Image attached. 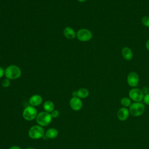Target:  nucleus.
Wrapping results in <instances>:
<instances>
[{"label":"nucleus","instance_id":"23","mask_svg":"<svg viewBox=\"0 0 149 149\" xmlns=\"http://www.w3.org/2000/svg\"><path fill=\"white\" fill-rule=\"evenodd\" d=\"M146 49L149 51V39H148L146 42Z\"/></svg>","mask_w":149,"mask_h":149},{"label":"nucleus","instance_id":"24","mask_svg":"<svg viewBox=\"0 0 149 149\" xmlns=\"http://www.w3.org/2000/svg\"><path fill=\"white\" fill-rule=\"evenodd\" d=\"M9 149H22V148L18 146H12L11 147H10Z\"/></svg>","mask_w":149,"mask_h":149},{"label":"nucleus","instance_id":"17","mask_svg":"<svg viewBox=\"0 0 149 149\" xmlns=\"http://www.w3.org/2000/svg\"><path fill=\"white\" fill-rule=\"evenodd\" d=\"M120 104L123 107H125V108H128L129 107L131 104H132V100H130V98L129 97H122L120 99Z\"/></svg>","mask_w":149,"mask_h":149},{"label":"nucleus","instance_id":"7","mask_svg":"<svg viewBox=\"0 0 149 149\" xmlns=\"http://www.w3.org/2000/svg\"><path fill=\"white\" fill-rule=\"evenodd\" d=\"M76 38L80 41L87 42L93 38V33L87 29H80L76 33Z\"/></svg>","mask_w":149,"mask_h":149},{"label":"nucleus","instance_id":"13","mask_svg":"<svg viewBox=\"0 0 149 149\" xmlns=\"http://www.w3.org/2000/svg\"><path fill=\"white\" fill-rule=\"evenodd\" d=\"M63 33L64 36L69 40H72L76 37V33L74 30L70 27H66L63 30Z\"/></svg>","mask_w":149,"mask_h":149},{"label":"nucleus","instance_id":"5","mask_svg":"<svg viewBox=\"0 0 149 149\" xmlns=\"http://www.w3.org/2000/svg\"><path fill=\"white\" fill-rule=\"evenodd\" d=\"M128 95L132 101L134 102H141L143 100L144 93L142 90L134 87L129 90Z\"/></svg>","mask_w":149,"mask_h":149},{"label":"nucleus","instance_id":"9","mask_svg":"<svg viewBox=\"0 0 149 149\" xmlns=\"http://www.w3.org/2000/svg\"><path fill=\"white\" fill-rule=\"evenodd\" d=\"M70 108L76 111H79L82 108L83 102L81 99L77 97H73L69 101Z\"/></svg>","mask_w":149,"mask_h":149},{"label":"nucleus","instance_id":"11","mask_svg":"<svg viewBox=\"0 0 149 149\" xmlns=\"http://www.w3.org/2000/svg\"><path fill=\"white\" fill-rule=\"evenodd\" d=\"M42 102V98L39 94H34L30 97L29 102L30 105L33 107H37L40 105Z\"/></svg>","mask_w":149,"mask_h":149},{"label":"nucleus","instance_id":"21","mask_svg":"<svg viewBox=\"0 0 149 149\" xmlns=\"http://www.w3.org/2000/svg\"><path fill=\"white\" fill-rule=\"evenodd\" d=\"M50 113H51V116H52V118H57V117L59 116V111H58V110H55V109H54V110L52 112H51Z\"/></svg>","mask_w":149,"mask_h":149},{"label":"nucleus","instance_id":"8","mask_svg":"<svg viewBox=\"0 0 149 149\" xmlns=\"http://www.w3.org/2000/svg\"><path fill=\"white\" fill-rule=\"evenodd\" d=\"M127 83L128 85L132 87H136L139 83V76L135 72H130L127 76Z\"/></svg>","mask_w":149,"mask_h":149},{"label":"nucleus","instance_id":"4","mask_svg":"<svg viewBox=\"0 0 149 149\" xmlns=\"http://www.w3.org/2000/svg\"><path fill=\"white\" fill-rule=\"evenodd\" d=\"M52 119V118L51 113L44 111L39 113L36 118L38 125L42 127L48 126L51 123Z\"/></svg>","mask_w":149,"mask_h":149},{"label":"nucleus","instance_id":"12","mask_svg":"<svg viewBox=\"0 0 149 149\" xmlns=\"http://www.w3.org/2000/svg\"><path fill=\"white\" fill-rule=\"evenodd\" d=\"M121 54L124 59L126 61H130L133 57V54L132 49L128 47H125L122 49Z\"/></svg>","mask_w":149,"mask_h":149},{"label":"nucleus","instance_id":"16","mask_svg":"<svg viewBox=\"0 0 149 149\" xmlns=\"http://www.w3.org/2000/svg\"><path fill=\"white\" fill-rule=\"evenodd\" d=\"M89 95V91L86 88H80L77 90V97L80 99L87 98Z\"/></svg>","mask_w":149,"mask_h":149},{"label":"nucleus","instance_id":"26","mask_svg":"<svg viewBox=\"0 0 149 149\" xmlns=\"http://www.w3.org/2000/svg\"><path fill=\"white\" fill-rule=\"evenodd\" d=\"M26 149H35V148H33V147H27V148H26Z\"/></svg>","mask_w":149,"mask_h":149},{"label":"nucleus","instance_id":"25","mask_svg":"<svg viewBox=\"0 0 149 149\" xmlns=\"http://www.w3.org/2000/svg\"><path fill=\"white\" fill-rule=\"evenodd\" d=\"M87 0H77V1H79V2H81V3H83V2H85L86 1H87Z\"/></svg>","mask_w":149,"mask_h":149},{"label":"nucleus","instance_id":"19","mask_svg":"<svg viewBox=\"0 0 149 149\" xmlns=\"http://www.w3.org/2000/svg\"><path fill=\"white\" fill-rule=\"evenodd\" d=\"M10 85V80H9V79L5 78V79H4L2 80V86L3 87L7 88Z\"/></svg>","mask_w":149,"mask_h":149},{"label":"nucleus","instance_id":"6","mask_svg":"<svg viewBox=\"0 0 149 149\" xmlns=\"http://www.w3.org/2000/svg\"><path fill=\"white\" fill-rule=\"evenodd\" d=\"M37 110L36 107L31 105L26 107L22 113L23 118L28 121L33 120L36 118L37 116Z\"/></svg>","mask_w":149,"mask_h":149},{"label":"nucleus","instance_id":"22","mask_svg":"<svg viewBox=\"0 0 149 149\" xmlns=\"http://www.w3.org/2000/svg\"><path fill=\"white\" fill-rule=\"evenodd\" d=\"M5 75V70L0 66V79L2 78Z\"/></svg>","mask_w":149,"mask_h":149},{"label":"nucleus","instance_id":"2","mask_svg":"<svg viewBox=\"0 0 149 149\" xmlns=\"http://www.w3.org/2000/svg\"><path fill=\"white\" fill-rule=\"evenodd\" d=\"M145 105L141 102H134L129 107L130 114L134 117L142 115L145 112Z\"/></svg>","mask_w":149,"mask_h":149},{"label":"nucleus","instance_id":"14","mask_svg":"<svg viewBox=\"0 0 149 149\" xmlns=\"http://www.w3.org/2000/svg\"><path fill=\"white\" fill-rule=\"evenodd\" d=\"M58 135V132L57 129L55 128H49L48 129L45 133V136L48 139H52L56 138Z\"/></svg>","mask_w":149,"mask_h":149},{"label":"nucleus","instance_id":"18","mask_svg":"<svg viewBox=\"0 0 149 149\" xmlns=\"http://www.w3.org/2000/svg\"><path fill=\"white\" fill-rule=\"evenodd\" d=\"M141 22L144 26L149 28V16H143L141 18Z\"/></svg>","mask_w":149,"mask_h":149},{"label":"nucleus","instance_id":"10","mask_svg":"<svg viewBox=\"0 0 149 149\" xmlns=\"http://www.w3.org/2000/svg\"><path fill=\"white\" fill-rule=\"evenodd\" d=\"M130 115L129 109L125 107H121L117 112L116 116L120 121H125L127 119Z\"/></svg>","mask_w":149,"mask_h":149},{"label":"nucleus","instance_id":"27","mask_svg":"<svg viewBox=\"0 0 149 149\" xmlns=\"http://www.w3.org/2000/svg\"><path fill=\"white\" fill-rule=\"evenodd\" d=\"M0 61H1V57H0Z\"/></svg>","mask_w":149,"mask_h":149},{"label":"nucleus","instance_id":"15","mask_svg":"<svg viewBox=\"0 0 149 149\" xmlns=\"http://www.w3.org/2000/svg\"><path fill=\"white\" fill-rule=\"evenodd\" d=\"M55 105L52 101L50 100L46 101L44 104H43V108L45 110V112H47L48 113H51L54 110Z\"/></svg>","mask_w":149,"mask_h":149},{"label":"nucleus","instance_id":"3","mask_svg":"<svg viewBox=\"0 0 149 149\" xmlns=\"http://www.w3.org/2000/svg\"><path fill=\"white\" fill-rule=\"evenodd\" d=\"M28 134L29 136L32 139H39L44 137V130L41 126L34 125L30 128Z\"/></svg>","mask_w":149,"mask_h":149},{"label":"nucleus","instance_id":"20","mask_svg":"<svg viewBox=\"0 0 149 149\" xmlns=\"http://www.w3.org/2000/svg\"><path fill=\"white\" fill-rule=\"evenodd\" d=\"M143 101H144V104H146L147 105H149V93H146L144 94Z\"/></svg>","mask_w":149,"mask_h":149},{"label":"nucleus","instance_id":"1","mask_svg":"<svg viewBox=\"0 0 149 149\" xmlns=\"http://www.w3.org/2000/svg\"><path fill=\"white\" fill-rule=\"evenodd\" d=\"M21 75L22 70L20 68L16 65H9L5 69V76L9 80L17 79Z\"/></svg>","mask_w":149,"mask_h":149}]
</instances>
